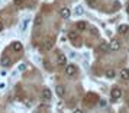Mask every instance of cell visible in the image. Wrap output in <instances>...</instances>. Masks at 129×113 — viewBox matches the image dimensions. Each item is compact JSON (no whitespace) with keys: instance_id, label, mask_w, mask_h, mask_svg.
<instances>
[{"instance_id":"obj_4","label":"cell","mask_w":129,"mask_h":113,"mask_svg":"<svg viewBox=\"0 0 129 113\" xmlns=\"http://www.w3.org/2000/svg\"><path fill=\"white\" fill-rule=\"evenodd\" d=\"M110 96L113 100H117V99H120L122 97V90H120V87H113L110 91Z\"/></svg>"},{"instance_id":"obj_3","label":"cell","mask_w":129,"mask_h":113,"mask_svg":"<svg viewBox=\"0 0 129 113\" xmlns=\"http://www.w3.org/2000/svg\"><path fill=\"white\" fill-rule=\"evenodd\" d=\"M120 48H122V42L119 41V39H115V41H112V42H110V45H109V49H110V51H113V52H117Z\"/></svg>"},{"instance_id":"obj_1","label":"cell","mask_w":129,"mask_h":113,"mask_svg":"<svg viewBox=\"0 0 129 113\" xmlns=\"http://www.w3.org/2000/svg\"><path fill=\"white\" fill-rule=\"evenodd\" d=\"M77 71H78V68H77L76 64H67L65 65V74L67 76H76Z\"/></svg>"},{"instance_id":"obj_9","label":"cell","mask_w":129,"mask_h":113,"mask_svg":"<svg viewBox=\"0 0 129 113\" xmlns=\"http://www.w3.org/2000/svg\"><path fill=\"white\" fill-rule=\"evenodd\" d=\"M55 93H57V96H58V97H64V94H65V89H64V86L58 84V86L55 87Z\"/></svg>"},{"instance_id":"obj_2","label":"cell","mask_w":129,"mask_h":113,"mask_svg":"<svg viewBox=\"0 0 129 113\" xmlns=\"http://www.w3.org/2000/svg\"><path fill=\"white\" fill-rule=\"evenodd\" d=\"M97 99H99V97H97L96 94H93V93H88V94L86 96V99H84V103H86L87 106H93L94 103L97 101Z\"/></svg>"},{"instance_id":"obj_11","label":"cell","mask_w":129,"mask_h":113,"mask_svg":"<svg viewBox=\"0 0 129 113\" xmlns=\"http://www.w3.org/2000/svg\"><path fill=\"white\" fill-rule=\"evenodd\" d=\"M52 97V93H51V90L49 89H44L42 90V99L44 100H49Z\"/></svg>"},{"instance_id":"obj_22","label":"cell","mask_w":129,"mask_h":113,"mask_svg":"<svg viewBox=\"0 0 129 113\" xmlns=\"http://www.w3.org/2000/svg\"><path fill=\"white\" fill-rule=\"evenodd\" d=\"M126 12H128V15H129V5H128V7H126Z\"/></svg>"},{"instance_id":"obj_6","label":"cell","mask_w":129,"mask_h":113,"mask_svg":"<svg viewBox=\"0 0 129 113\" xmlns=\"http://www.w3.org/2000/svg\"><path fill=\"white\" fill-rule=\"evenodd\" d=\"M52 47H54V39H52V38H48V39L44 41V47H42V49H44V51H47V49H51Z\"/></svg>"},{"instance_id":"obj_10","label":"cell","mask_w":129,"mask_h":113,"mask_svg":"<svg viewBox=\"0 0 129 113\" xmlns=\"http://www.w3.org/2000/svg\"><path fill=\"white\" fill-rule=\"evenodd\" d=\"M119 76H120V78H122V80L128 81V80H129V70H128V68H122V70H120V72H119Z\"/></svg>"},{"instance_id":"obj_15","label":"cell","mask_w":129,"mask_h":113,"mask_svg":"<svg viewBox=\"0 0 129 113\" xmlns=\"http://www.w3.org/2000/svg\"><path fill=\"white\" fill-rule=\"evenodd\" d=\"M68 39H71V41H77V39H78V32H76V30H70V32H68Z\"/></svg>"},{"instance_id":"obj_8","label":"cell","mask_w":129,"mask_h":113,"mask_svg":"<svg viewBox=\"0 0 129 113\" xmlns=\"http://www.w3.org/2000/svg\"><path fill=\"white\" fill-rule=\"evenodd\" d=\"M12 49L15 51V52H20V51L23 49V45H22L19 41H15V42L12 44Z\"/></svg>"},{"instance_id":"obj_20","label":"cell","mask_w":129,"mask_h":113,"mask_svg":"<svg viewBox=\"0 0 129 113\" xmlns=\"http://www.w3.org/2000/svg\"><path fill=\"white\" fill-rule=\"evenodd\" d=\"M73 113H83V110H78V109H77V110H74Z\"/></svg>"},{"instance_id":"obj_12","label":"cell","mask_w":129,"mask_h":113,"mask_svg":"<svg viewBox=\"0 0 129 113\" xmlns=\"http://www.w3.org/2000/svg\"><path fill=\"white\" fill-rule=\"evenodd\" d=\"M97 49H99V52H107V51H109V45H107L106 42H102V44H99Z\"/></svg>"},{"instance_id":"obj_21","label":"cell","mask_w":129,"mask_h":113,"mask_svg":"<svg viewBox=\"0 0 129 113\" xmlns=\"http://www.w3.org/2000/svg\"><path fill=\"white\" fill-rule=\"evenodd\" d=\"M2 30H3V23L0 22V32H2Z\"/></svg>"},{"instance_id":"obj_17","label":"cell","mask_w":129,"mask_h":113,"mask_svg":"<svg viewBox=\"0 0 129 113\" xmlns=\"http://www.w3.org/2000/svg\"><path fill=\"white\" fill-rule=\"evenodd\" d=\"M115 76H116V71L115 70H107L106 71V77L107 78H115Z\"/></svg>"},{"instance_id":"obj_7","label":"cell","mask_w":129,"mask_h":113,"mask_svg":"<svg viewBox=\"0 0 129 113\" xmlns=\"http://www.w3.org/2000/svg\"><path fill=\"white\" fill-rule=\"evenodd\" d=\"M59 16L64 18V19H68L71 16V10L68 9V7H62V9L59 10Z\"/></svg>"},{"instance_id":"obj_19","label":"cell","mask_w":129,"mask_h":113,"mask_svg":"<svg viewBox=\"0 0 129 113\" xmlns=\"http://www.w3.org/2000/svg\"><path fill=\"white\" fill-rule=\"evenodd\" d=\"M22 2H23V0H13V5H15V6H20Z\"/></svg>"},{"instance_id":"obj_5","label":"cell","mask_w":129,"mask_h":113,"mask_svg":"<svg viewBox=\"0 0 129 113\" xmlns=\"http://www.w3.org/2000/svg\"><path fill=\"white\" fill-rule=\"evenodd\" d=\"M0 64H2L3 67H9L10 65V58H9L7 54H3V55L0 57Z\"/></svg>"},{"instance_id":"obj_16","label":"cell","mask_w":129,"mask_h":113,"mask_svg":"<svg viewBox=\"0 0 129 113\" xmlns=\"http://www.w3.org/2000/svg\"><path fill=\"white\" fill-rule=\"evenodd\" d=\"M77 29L78 30H84L86 29V28H87V23H86V22H77Z\"/></svg>"},{"instance_id":"obj_13","label":"cell","mask_w":129,"mask_h":113,"mask_svg":"<svg viewBox=\"0 0 129 113\" xmlns=\"http://www.w3.org/2000/svg\"><path fill=\"white\" fill-rule=\"evenodd\" d=\"M58 64L59 65H67V57L61 52L58 54Z\"/></svg>"},{"instance_id":"obj_18","label":"cell","mask_w":129,"mask_h":113,"mask_svg":"<svg viewBox=\"0 0 129 113\" xmlns=\"http://www.w3.org/2000/svg\"><path fill=\"white\" fill-rule=\"evenodd\" d=\"M34 23H35V26H41L42 25V16L39 15V16H36L35 20H34Z\"/></svg>"},{"instance_id":"obj_14","label":"cell","mask_w":129,"mask_h":113,"mask_svg":"<svg viewBox=\"0 0 129 113\" xmlns=\"http://www.w3.org/2000/svg\"><path fill=\"white\" fill-rule=\"evenodd\" d=\"M129 30V26L128 25H120V26H119V28H117V32H119V33H120V35H125V33H126V32H128Z\"/></svg>"}]
</instances>
